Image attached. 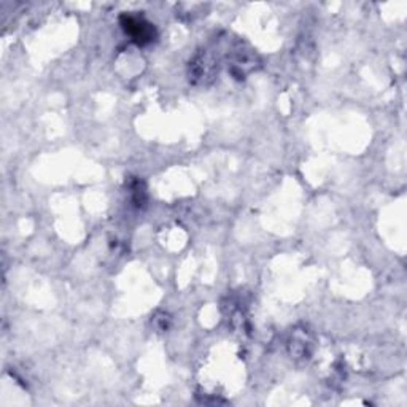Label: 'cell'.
<instances>
[{"label": "cell", "instance_id": "4", "mask_svg": "<svg viewBox=\"0 0 407 407\" xmlns=\"http://www.w3.org/2000/svg\"><path fill=\"white\" fill-rule=\"evenodd\" d=\"M131 189H132V200H134V204L137 207H142V205L145 204V189L142 187L140 182H135L131 184Z\"/></svg>", "mask_w": 407, "mask_h": 407}, {"label": "cell", "instance_id": "3", "mask_svg": "<svg viewBox=\"0 0 407 407\" xmlns=\"http://www.w3.org/2000/svg\"><path fill=\"white\" fill-rule=\"evenodd\" d=\"M312 347H314V342H312L307 331L294 332L292 341H290V353L294 358H307L312 352Z\"/></svg>", "mask_w": 407, "mask_h": 407}, {"label": "cell", "instance_id": "1", "mask_svg": "<svg viewBox=\"0 0 407 407\" xmlns=\"http://www.w3.org/2000/svg\"><path fill=\"white\" fill-rule=\"evenodd\" d=\"M121 26L124 32L131 35V39L139 45H148L155 40L156 30L153 24L148 23L144 18L132 17V15H124L121 17Z\"/></svg>", "mask_w": 407, "mask_h": 407}, {"label": "cell", "instance_id": "2", "mask_svg": "<svg viewBox=\"0 0 407 407\" xmlns=\"http://www.w3.org/2000/svg\"><path fill=\"white\" fill-rule=\"evenodd\" d=\"M216 72V61L207 50L199 51L189 64V75L194 83H207Z\"/></svg>", "mask_w": 407, "mask_h": 407}]
</instances>
